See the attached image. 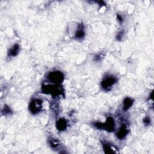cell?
Returning <instances> with one entry per match:
<instances>
[{
  "instance_id": "cell-2",
  "label": "cell",
  "mask_w": 154,
  "mask_h": 154,
  "mask_svg": "<svg viewBox=\"0 0 154 154\" xmlns=\"http://www.w3.org/2000/svg\"><path fill=\"white\" fill-rule=\"evenodd\" d=\"M64 75L63 73L58 70L50 72L46 76L48 81L54 84H61L64 81Z\"/></svg>"
},
{
  "instance_id": "cell-9",
  "label": "cell",
  "mask_w": 154,
  "mask_h": 154,
  "mask_svg": "<svg viewBox=\"0 0 154 154\" xmlns=\"http://www.w3.org/2000/svg\"><path fill=\"white\" fill-rule=\"evenodd\" d=\"M20 52V46L19 44L16 43L11 47L8 51V56L10 57H14L18 55Z\"/></svg>"
},
{
  "instance_id": "cell-5",
  "label": "cell",
  "mask_w": 154,
  "mask_h": 154,
  "mask_svg": "<svg viewBox=\"0 0 154 154\" xmlns=\"http://www.w3.org/2000/svg\"><path fill=\"white\" fill-rule=\"evenodd\" d=\"M104 129L103 130L106 131L108 132H112L115 130L116 123L114 119L112 117L109 116L106 118L105 122L103 123Z\"/></svg>"
},
{
  "instance_id": "cell-10",
  "label": "cell",
  "mask_w": 154,
  "mask_h": 154,
  "mask_svg": "<svg viewBox=\"0 0 154 154\" xmlns=\"http://www.w3.org/2000/svg\"><path fill=\"white\" fill-rule=\"evenodd\" d=\"M134 100L131 97H126L124 99L123 101V110L124 111H128L133 105L134 103Z\"/></svg>"
},
{
  "instance_id": "cell-16",
  "label": "cell",
  "mask_w": 154,
  "mask_h": 154,
  "mask_svg": "<svg viewBox=\"0 0 154 154\" xmlns=\"http://www.w3.org/2000/svg\"><path fill=\"white\" fill-rule=\"evenodd\" d=\"M124 34H125L124 30H122V31H119L116 35V39L119 41H120L122 40V38L123 37Z\"/></svg>"
},
{
  "instance_id": "cell-14",
  "label": "cell",
  "mask_w": 154,
  "mask_h": 154,
  "mask_svg": "<svg viewBox=\"0 0 154 154\" xmlns=\"http://www.w3.org/2000/svg\"><path fill=\"white\" fill-rule=\"evenodd\" d=\"M93 126L94 127H95L96 129H100V130H103L104 129V125H103V123L102 122H94L92 123Z\"/></svg>"
},
{
  "instance_id": "cell-7",
  "label": "cell",
  "mask_w": 154,
  "mask_h": 154,
  "mask_svg": "<svg viewBox=\"0 0 154 154\" xmlns=\"http://www.w3.org/2000/svg\"><path fill=\"white\" fill-rule=\"evenodd\" d=\"M68 126V122L64 118H60L56 122V128L59 131H65Z\"/></svg>"
},
{
  "instance_id": "cell-8",
  "label": "cell",
  "mask_w": 154,
  "mask_h": 154,
  "mask_svg": "<svg viewBox=\"0 0 154 154\" xmlns=\"http://www.w3.org/2000/svg\"><path fill=\"white\" fill-rule=\"evenodd\" d=\"M85 35V31H84V26L83 23L81 22V23H79L78 25V28L76 31L75 34V38L76 39H82L84 37Z\"/></svg>"
},
{
  "instance_id": "cell-18",
  "label": "cell",
  "mask_w": 154,
  "mask_h": 154,
  "mask_svg": "<svg viewBox=\"0 0 154 154\" xmlns=\"http://www.w3.org/2000/svg\"><path fill=\"white\" fill-rule=\"evenodd\" d=\"M102 58V55L100 54H97V55H96L94 57V60L96 61H98L99 60H100V59Z\"/></svg>"
},
{
  "instance_id": "cell-6",
  "label": "cell",
  "mask_w": 154,
  "mask_h": 154,
  "mask_svg": "<svg viewBox=\"0 0 154 154\" xmlns=\"http://www.w3.org/2000/svg\"><path fill=\"white\" fill-rule=\"evenodd\" d=\"M129 133V130L125 124H122L116 132V137L119 140H123Z\"/></svg>"
},
{
  "instance_id": "cell-17",
  "label": "cell",
  "mask_w": 154,
  "mask_h": 154,
  "mask_svg": "<svg viewBox=\"0 0 154 154\" xmlns=\"http://www.w3.org/2000/svg\"><path fill=\"white\" fill-rule=\"evenodd\" d=\"M116 17H117V19L119 22L120 23H122L123 22V19L122 15H120L119 14H117V16H116Z\"/></svg>"
},
{
  "instance_id": "cell-3",
  "label": "cell",
  "mask_w": 154,
  "mask_h": 154,
  "mask_svg": "<svg viewBox=\"0 0 154 154\" xmlns=\"http://www.w3.org/2000/svg\"><path fill=\"white\" fill-rule=\"evenodd\" d=\"M117 82V79L116 77L112 75H108L103 78L100 82V85L104 91H109Z\"/></svg>"
},
{
  "instance_id": "cell-13",
  "label": "cell",
  "mask_w": 154,
  "mask_h": 154,
  "mask_svg": "<svg viewBox=\"0 0 154 154\" xmlns=\"http://www.w3.org/2000/svg\"><path fill=\"white\" fill-rule=\"evenodd\" d=\"M2 114L4 115V116H7V115H10L13 112H12V111L11 109V108L7 106V105H4L3 109H2V111H1Z\"/></svg>"
},
{
  "instance_id": "cell-4",
  "label": "cell",
  "mask_w": 154,
  "mask_h": 154,
  "mask_svg": "<svg viewBox=\"0 0 154 154\" xmlns=\"http://www.w3.org/2000/svg\"><path fill=\"white\" fill-rule=\"evenodd\" d=\"M43 108V101L38 98L32 99L29 105L28 109L32 114H37L39 113Z\"/></svg>"
},
{
  "instance_id": "cell-11",
  "label": "cell",
  "mask_w": 154,
  "mask_h": 154,
  "mask_svg": "<svg viewBox=\"0 0 154 154\" xmlns=\"http://www.w3.org/2000/svg\"><path fill=\"white\" fill-rule=\"evenodd\" d=\"M102 147L104 152L105 153H116V150L111 146V145L106 142H102Z\"/></svg>"
},
{
  "instance_id": "cell-15",
  "label": "cell",
  "mask_w": 154,
  "mask_h": 154,
  "mask_svg": "<svg viewBox=\"0 0 154 154\" xmlns=\"http://www.w3.org/2000/svg\"><path fill=\"white\" fill-rule=\"evenodd\" d=\"M143 122L144 123V125H145L146 126H149L150 125L151 123V119L150 118V117L149 116H146L143 120Z\"/></svg>"
},
{
  "instance_id": "cell-12",
  "label": "cell",
  "mask_w": 154,
  "mask_h": 154,
  "mask_svg": "<svg viewBox=\"0 0 154 154\" xmlns=\"http://www.w3.org/2000/svg\"><path fill=\"white\" fill-rule=\"evenodd\" d=\"M48 143L49 144V146L52 149H56L60 145V143L58 139L54 138L53 137H49L48 140Z\"/></svg>"
},
{
  "instance_id": "cell-1",
  "label": "cell",
  "mask_w": 154,
  "mask_h": 154,
  "mask_svg": "<svg viewBox=\"0 0 154 154\" xmlns=\"http://www.w3.org/2000/svg\"><path fill=\"white\" fill-rule=\"evenodd\" d=\"M60 84H44L42 87L43 93L51 94L52 96H58L63 94V88Z\"/></svg>"
}]
</instances>
